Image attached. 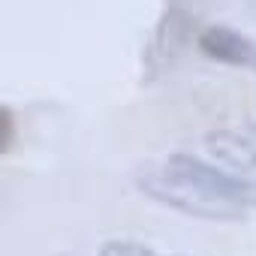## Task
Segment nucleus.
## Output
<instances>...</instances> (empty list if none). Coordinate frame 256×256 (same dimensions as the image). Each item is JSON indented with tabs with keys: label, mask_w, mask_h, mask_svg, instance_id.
Instances as JSON below:
<instances>
[{
	"label": "nucleus",
	"mask_w": 256,
	"mask_h": 256,
	"mask_svg": "<svg viewBox=\"0 0 256 256\" xmlns=\"http://www.w3.org/2000/svg\"><path fill=\"white\" fill-rule=\"evenodd\" d=\"M136 187L157 205H166L178 214L196 217V220H217V223H232V220H244V208L217 199L214 193L202 190L196 181H190L187 175H181L178 169H172L169 163L151 166L145 172H139Z\"/></svg>",
	"instance_id": "nucleus-1"
},
{
	"label": "nucleus",
	"mask_w": 256,
	"mask_h": 256,
	"mask_svg": "<svg viewBox=\"0 0 256 256\" xmlns=\"http://www.w3.org/2000/svg\"><path fill=\"white\" fill-rule=\"evenodd\" d=\"M166 163L172 169H178L181 175H187L190 181H196L202 190L214 193L217 199L232 202V205H238L244 211L247 208H256V181L253 178H244V175L229 172L223 166H211V163L199 160L196 154H184V151L169 154Z\"/></svg>",
	"instance_id": "nucleus-2"
},
{
	"label": "nucleus",
	"mask_w": 256,
	"mask_h": 256,
	"mask_svg": "<svg viewBox=\"0 0 256 256\" xmlns=\"http://www.w3.org/2000/svg\"><path fill=\"white\" fill-rule=\"evenodd\" d=\"M205 151L229 172L256 181V120L205 133Z\"/></svg>",
	"instance_id": "nucleus-3"
},
{
	"label": "nucleus",
	"mask_w": 256,
	"mask_h": 256,
	"mask_svg": "<svg viewBox=\"0 0 256 256\" xmlns=\"http://www.w3.org/2000/svg\"><path fill=\"white\" fill-rule=\"evenodd\" d=\"M199 52L217 64L226 66H241V70H253L256 72V42L250 36H244L241 30L229 28V24H208L199 40H196Z\"/></svg>",
	"instance_id": "nucleus-4"
},
{
	"label": "nucleus",
	"mask_w": 256,
	"mask_h": 256,
	"mask_svg": "<svg viewBox=\"0 0 256 256\" xmlns=\"http://www.w3.org/2000/svg\"><path fill=\"white\" fill-rule=\"evenodd\" d=\"M190 34V16L178 6H169V12L163 16L151 46H148V70H157V66H169V60L178 54V48L184 46Z\"/></svg>",
	"instance_id": "nucleus-5"
},
{
	"label": "nucleus",
	"mask_w": 256,
	"mask_h": 256,
	"mask_svg": "<svg viewBox=\"0 0 256 256\" xmlns=\"http://www.w3.org/2000/svg\"><path fill=\"white\" fill-rule=\"evenodd\" d=\"M96 256H181V253H160V250H154L148 244H139V241L114 238V241H106Z\"/></svg>",
	"instance_id": "nucleus-6"
},
{
	"label": "nucleus",
	"mask_w": 256,
	"mask_h": 256,
	"mask_svg": "<svg viewBox=\"0 0 256 256\" xmlns=\"http://www.w3.org/2000/svg\"><path fill=\"white\" fill-rule=\"evenodd\" d=\"M0 118H4V136H0V145H4V151H10L12 148V108L10 106H4V112H0Z\"/></svg>",
	"instance_id": "nucleus-7"
}]
</instances>
